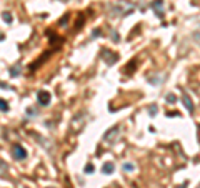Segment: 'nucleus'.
I'll return each instance as SVG.
<instances>
[{
  "label": "nucleus",
  "mask_w": 200,
  "mask_h": 188,
  "mask_svg": "<svg viewBox=\"0 0 200 188\" xmlns=\"http://www.w3.org/2000/svg\"><path fill=\"white\" fill-rule=\"evenodd\" d=\"M12 155L15 160H25L27 158V150L22 145H13L12 146Z\"/></svg>",
  "instance_id": "nucleus-1"
},
{
  "label": "nucleus",
  "mask_w": 200,
  "mask_h": 188,
  "mask_svg": "<svg viewBox=\"0 0 200 188\" xmlns=\"http://www.w3.org/2000/svg\"><path fill=\"white\" fill-rule=\"evenodd\" d=\"M100 55H102V59L107 62V65H112V63H115L117 60H119V55H117V53H112V52L107 50V48H103Z\"/></svg>",
  "instance_id": "nucleus-2"
},
{
  "label": "nucleus",
  "mask_w": 200,
  "mask_h": 188,
  "mask_svg": "<svg viewBox=\"0 0 200 188\" xmlns=\"http://www.w3.org/2000/svg\"><path fill=\"white\" fill-rule=\"evenodd\" d=\"M37 100H38V103H40V105L47 107V105L50 103V100H52V95L47 92V90H40V92L37 93Z\"/></svg>",
  "instance_id": "nucleus-3"
},
{
  "label": "nucleus",
  "mask_w": 200,
  "mask_h": 188,
  "mask_svg": "<svg viewBox=\"0 0 200 188\" xmlns=\"http://www.w3.org/2000/svg\"><path fill=\"white\" fill-rule=\"evenodd\" d=\"M162 7H163V2H162V0H155V2L152 4V9L155 10L157 17H160V18L163 17V10H162Z\"/></svg>",
  "instance_id": "nucleus-4"
},
{
  "label": "nucleus",
  "mask_w": 200,
  "mask_h": 188,
  "mask_svg": "<svg viewBox=\"0 0 200 188\" xmlns=\"http://www.w3.org/2000/svg\"><path fill=\"white\" fill-rule=\"evenodd\" d=\"M182 102H183V105H185V108H187L188 113L193 112V102L190 100V97L187 93H182Z\"/></svg>",
  "instance_id": "nucleus-5"
},
{
  "label": "nucleus",
  "mask_w": 200,
  "mask_h": 188,
  "mask_svg": "<svg viewBox=\"0 0 200 188\" xmlns=\"http://www.w3.org/2000/svg\"><path fill=\"white\" fill-rule=\"evenodd\" d=\"M115 167H114V163L112 162H107L103 163V167H102V173H105V175H110V173H114Z\"/></svg>",
  "instance_id": "nucleus-6"
},
{
  "label": "nucleus",
  "mask_w": 200,
  "mask_h": 188,
  "mask_svg": "<svg viewBox=\"0 0 200 188\" xmlns=\"http://www.w3.org/2000/svg\"><path fill=\"white\" fill-rule=\"evenodd\" d=\"M117 132H119V127H114V128H110L108 130V132H107L105 135H103V138H105V140H112V133H117Z\"/></svg>",
  "instance_id": "nucleus-7"
},
{
  "label": "nucleus",
  "mask_w": 200,
  "mask_h": 188,
  "mask_svg": "<svg viewBox=\"0 0 200 188\" xmlns=\"http://www.w3.org/2000/svg\"><path fill=\"white\" fill-rule=\"evenodd\" d=\"M9 102L4 100V98H0V112H9Z\"/></svg>",
  "instance_id": "nucleus-8"
},
{
  "label": "nucleus",
  "mask_w": 200,
  "mask_h": 188,
  "mask_svg": "<svg viewBox=\"0 0 200 188\" xmlns=\"http://www.w3.org/2000/svg\"><path fill=\"white\" fill-rule=\"evenodd\" d=\"M122 170H124V171H133V170H135V165H133V163H130V162L124 163V165H122Z\"/></svg>",
  "instance_id": "nucleus-9"
},
{
  "label": "nucleus",
  "mask_w": 200,
  "mask_h": 188,
  "mask_svg": "<svg viewBox=\"0 0 200 188\" xmlns=\"http://www.w3.org/2000/svg\"><path fill=\"white\" fill-rule=\"evenodd\" d=\"M2 18H4V22H7V23H12L13 17H12V13L10 12H4L2 13Z\"/></svg>",
  "instance_id": "nucleus-10"
},
{
  "label": "nucleus",
  "mask_w": 200,
  "mask_h": 188,
  "mask_svg": "<svg viewBox=\"0 0 200 188\" xmlns=\"http://www.w3.org/2000/svg\"><path fill=\"white\" fill-rule=\"evenodd\" d=\"M10 75H12V77H17V75H20V67H18V65L12 67V68H10Z\"/></svg>",
  "instance_id": "nucleus-11"
},
{
  "label": "nucleus",
  "mask_w": 200,
  "mask_h": 188,
  "mask_svg": "<svg viewBox=\"0 0 200 188\" xmlns=\"http://www.w3.org/2000/svg\"><path fill=\"white\" fill-rule=\"evenodd\" d=\"M84 170H85V173H92V171H94V165H92V163H89V165H85V168H84Z\"/></svg>",
  "instance_id": "nucleus-12"
},
{
  "label": "nucleus",
  "mask_w": 200,
  "mask_h": 188,
  "mask_svg": "<svg viewBox=\"0 0 200 188\" xmlns=\"http://www.w3.org/2000/svg\"><path fill=\"white\" fill-rule=\"evenodd\" d=\"M175 100H177V97H175V95H172V93H170L168 97H167V102H168V103H174Z\"/></svg>",
  "instance_id": "nucleus-13"
},
{
  "label": "nucleus",
  "mask_w": 200,
  "mask_h": 188,
  "mask_svg": "<svg viewBox=\"0 0 200 188\" xmlns=\"http://www.w3.org/2000/svg\"><path fill=\"white\" fill-rule=\"evenodd\" d=\"M157 112H158V110H157V107H155V105H152V108L149 110L150 115H157Z\"/></svg>",
  "instance_id": "nucleus-14"
},
{
  "label": "nucleus",
  "mask_w": 200,
  "mask_h": 188,
  "mask_svg": "<svg viewBox=\"0 0 200 188\" xmlns=\"http://www.w3.org/2000/svg\"><path fill=\"white\" fill-rule=\"evenodd\" d=\"M27 113H29L30 117H32V115L35 117V115H37V110H34V108H27Z\"/></svg>",
  "instance_id": "nucleus-15"
},
{
  "label": "nucleus",
  "mask_w": 200,
  "mask_h": 188,
  "mask_svg": "<svg viewBox=\"0 0 200 188\" xmlns=\"http://www.w3.org/2000/svg\"><path fill=\"white\" fill-rule=\"evenodd\" d=\"M67 20H68V13L65 15L64 18H62V20H60V25H65V23H67Z\"/></svg>",
  "instance_id": "nucleus-16"
},
{
  "label": "nucleus",
  "mask_w": 200,
  "mask_h": 188,
  "mask_svg": "<svg viewBox=\"0 0 200 188\" xmlns=\"http://www.w3.org/2000/svg\"><path fill=\"white\" fill-rule=\"evenodd\" d=\"M179 188H187V183H182V185H180Z\"/></svg>",
  "instance_id": "nucleus-17"
},
{
  "label": "nucleus",
  "mask_w": 200,
  "mask_h": 188,
  "mask_svg": "<svg viewBox=\"0 0 200 188\" xmlns=\"http://www.w3.org/2000/svg\"><path fill=\"white\" fill-rule=\"evenodd\" d=\"M47 188H53V187H47Z\"/></svg>",
  "instance_id": "nucleus-18"
}]
</instances>
